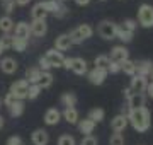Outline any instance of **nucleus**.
Masks as SVG:
<instances>
[{"mask_svg": "<svg viewBox=\"0 0 153 145\" xmlns=\"http://www.w3.org/2000/svg\"><path fill=\"white\" fill-rule=\"evenodd\" d=\"M126 116H128V123L133 126V130H136L138 133H145L152 126V113L146 106L138 108V109H128Z\"/></svg>", "mask_w": 153, "mask_h": 145, "instance_id": "nucleus-1", "label": "nucleus"}, {"mask_svg": "<svg viewBox=\"0 0 153 145\" xmlns=\"http://www.w3.org/2000/svg\"><path fill=\"white\" fill-rule=\"evenodd\" d=\"M68 36H70L71 45H82L83 41H87L88 38L94 36V28L90 26V24H80L78 28H75L73 31H70Z\"/></svg>", "mask_w": 153, "mask_h": 145, "instance_id": "nucleus-2", "label": "nucleus"}, {"mask_svg": "<svg viewBox=\"0 0 153 145\" xmlns=\"http://www.w3.org/2000/svg\"><path fill=\"white\" fill-rule=\"evenodd\" d=\"M138 22L141 24L143 28H153V5L150 4H141L138 9Z\"/></svg>", "mask_w": 153, "mask_h": 145, "instance_id": "nucleus-3", "label": "nucleus"}, {"mask_svg": "<svg viewBox=\"0 0 153 145\" xmlns=\"http://www.w3.org/2000/svg\"><path fill=\"white\" fill-rule=\"evenodd\" d=\"M116 31H117V24L112 22V21H102V22H99L97 26V34L100 36L102 39H116Z\"/></svg>", "mask_w": 153, "mask_h": 145, "instance_id": "nucleus-4", "label": "nucleus"}, {"mask_svg": "<svg viewBox=\"0 0 153 145\" xmlns=\"http://www.w3.org/2000/svg\"><path fill=\"white\" fill-rule=\"evenodd\" d=\"M27 90H29V84L24 78H21V80H16V82L10 85L9 92H10L17 101H24V99H27Z\"/></svg>", "mask_w": 153, "mask_h": 145, "instance_id": "nucleus-5", "label": "nucleus"}, {"mask_svg": "<svg viewBox=\"0 0 153 145\" xmlns=\"http://www.w3.org/2000/svg\"><path fill=\"white\" fill-rule=\"evenodd\" d=\"M107 75H109V72H107L105 68H95V67H94L92 70H88V72H87L88 82H90L92 85H102L105 82Z\"/></svg>", "mask_w": 153, "mask_h": 145, "instance_id": "nucleus-6", "label": "nucleus"}, {"mask_svg": "<svg viewBox=\"0 0 153 145\" xmlns=\"http://www.w3.org/2000/svg\"><path fill=\"white\" fill-rule=\"evenodd\" d=\"M146 87H148V77H141V75H133L131 77L129 89H131L133 94H145Z\"/></svg>", "mask_w": 153, "mask_h": 145, "instance_id": "nucleus-7", "label": "nucleus"}, {"mask_svg": "<svg viewBox=\"0 0 153 145\" xmlns=\"http://www.w3.org/2000/svg\"><path fill=\"white\" fill-rule=\"evenodd\" d=\"M44 58L49 61L51 68H63L65 55H63L61 51H56L55 48H53V50H48V51H46V55H44Z\"/></svg>", "mask_w": 153, "mask_h": 145, "instance_id": "nucleus-8", "label": "nucleus"}, {"mask_svg": "<svg viewBox=\"0 0 153 145\" xmlns=\"http://www.w3.org/2000/svg\"><path fill=\"white\" fill-rule=\"evenodd\" d=\"M128 125H129V123H128V116H126L124 113L116 114V116L111 120V128H112L114 133H123Z\"/></svg>", "mask_w": 153, "mask_h": 145, "instance_id": "nucleus-9", "label": "nucleus"}, {"mask_svg": "<svg viewBox=\"0 0 153 145\" xmlns=\"http://www.w3.org/2000/svg\"><path fill=\"white\" fill-rule=\"evenodd\" d=\"M112 61H117V63H123L124 60L129 58V51L124 45H116L112 50H111V56H109Z\"/></svg>", "mask_w": 153, "mask_h": 145, "instance_id": "nucleus-10", "label": "nucleus"}, {"mask_svg": "<svg viewBox=\"0 0 153 145\" xmlns=\"http://www.w3.org/2000/svg\"><path fill=\"white\" fill-rule=\"evenodd\" d=\"M17 68H19V63H17V60L12 58V56H4V58L0 60V70L4 73H7V75L16 73Z\"/></svg>", "mask_w": 153, "mask_h": 145, "instance_id": "nucleus-11", "label": "nucleus"}, {"mask_svg": "<svg viewBox=\"0 0 153 145\" xmlns=\"http://www.w3.org/2000/svg\"><path fill=\"white\" fill-rule=\"evenodd\" d=\"M70 70L76 75H87L88 72V63L85 58H80V56H76V58H71V67Z\"/></svg>", "mask_w": 153, "mask_h": 145, "instance_id": "nucleus-12", "label": "nucleus"}, {"mask_svg": "<svg viewBox=\"0 0 153 145\" xmlns=\"http://www.w3.org/2000/svg\"><path fill=\"white\" fill-rule=\"evenodd\" d=\"M126 101H128L126 111H128V109H138V108H145L146 96H145V94H131Z\"/></svg>", "mask_w": 153, "mask_h": 145, "instance_id": "nucleus-13", "label": "nucleus"}, {"mask_svg": "<svg viewBox=\"0 0 153 145\" xmlns=\"http://www.w3.org/2000/svg\"><path fill=\"white\" fill-rule=\"evenodd\" d=\"M60 121H61V113L58 111L56 108L46 109V113H44V123H46L48 126H56Z\"/></svg>", "mask_w": 153, "mask_h": 145, "instance_id": "nucleus-14", "label": "nucleus"}, {"mask_svg": "<svg viewBox=\"0 0 153 145\" xmlns=\"http://www.w3.org/2000/svg\"><path fill=\"white\" fill-rule=\"evenodd\" d=\"M29 28H31V36H36V38H43L44 34L48 33L46 21H33L29 24Z\"/></svg>", "mask_w": 153, "mask_h": 145, "instance_id": "nucleus-15", "label": "nucleus"}, {"mask_svg": "<svg viewBox=\"0 0 153 145\" xmlns=\"http://www.w3.org/2000/svg\"><path fill=\"white\" fill-rule=\"evenodd\" d=\"M31 142H33L34 145H48L49 133L46 132V130H43V128L34 130L33 133H31Z\"/></svg>", "mask_w": 153, "mask_h": 145, "instance_id": "nucleus-16", "label": "nucleus"}, {"mask_svg": "<svg viewBox=\"0 0 153 145\" xmlns=\"http://www.w3.org/2000/svg\"><path fill=\"white\" fill-rule=\"evenodd\" d=\"M136 65V75H141V77H150V73L153 70V61L152 60H140L134 61Z\"/></svg>", "mask_w": 153, "mask_h": 145, "instance_id": "nucleus-17", "label": "nucleus"}, {"mask_svg": "<svg viewBox=\"0 0 153 145\" xmlns=\"http://www.w3.org/2000/svg\"><path fill=\"white\" fill-rule=\"evenodd\" d=\"M14 33H16L14 34L16 38L26 39V41L31 38V28H29V24L24 22V21H21V22H17L16 26H14Z\"/></svg>", "mask_w": 153, "mask_h": 145, "instance_id": "nucleus-18", "label": "nucleus"}, {"mask_svg": "<svg viewBox=\"0 0 153 145\" xmlns=\"http://www.w3.org/2000/svg\"><path fill=\"white\" fill-rule=\"evenodd\" d=\"M76 126H78V132H80L83 137H88V135L94 133V130H95V123L90 121L88 118H83V120H78Z\"/></svg>", "mask_w": 153, "mask_h": 145, "instance_id": "nucleus-19", "label": "nucleus"}, {"mask_svg": "<svg viewBox=\"0 0 153 145\" xmlns=\"http://www.w3.org/2000/svg\"><path fill=\"white\" fill-rule=\"evenodd\" d=\"M41 73H43V72L39 70V67H27V68H26V77H24V80H26L29 85L39 84Z\"/></svg>", "mask_w": 153, "mask_h": 145, "instance_id": "nucleus-20", "label": "nucleus"}, {"mask_svg": "<svg viewBox=\"0 0 153 145\" xmlns=\"http://www.w3.org/2000/svg\"><path fill=\"white\" fill-rule=\"evenodd\" d=\"M71 46L73 45H71L68 34H60V36L55 39V50L56 51H61V53H63V51H68Z\"/></svg>", "mask_w": 153, "mask_h": 145, "instance_id": "nucleus-21", "label": "nucleus"}, {"mask_svg": "<svg viewBox=\"0 0 153 145\" xmlns=\"http://www.w3.org/2000/svg\"><path fill=\"white\" fill-rule=\"evenodd\" d=\"M61 118L65 120L66 123H70V125H76L78 123V111H76V108H65L63 113H61Z\"/></svg>", "mask_w": 153, "mask_h": 145, "instance_id": "nucleus-22", "label": "nucleus"}, {"mask_svg": "<svg viewBox=\"0 0 153 145\" xmlns=\"http://www.w3.org/2000/svg\"><path fill=\"white\" fill-rule=\"evenodd\" d=\"M14 26H16V22H14V19H12L10 16L0 17V31L4 34H10L12 31H14Z\"/></svg>", "mask_w": 153, "mask_h": 145, "instance_id": "nucleus-23", "label": "nucleus"}, {"mask_svg": "<svg viewBox=\"0 0 153 145\" xmlns=\"http://www.w3.org/2000/svg\"><path fill=\"white\" fill-rule=\"evenodd\" d=\"M39 4H41V7L44 9L46 14H56L58 9H60V5H61V2H58V0H43Z\"/></svg>", "mask_w": 153, "mask_h": 145, "instance_id": "nucleus-24", "label": "nucleus"}, {"mask_svg": "<svg viewBox=\"0 0 153 145\" xmlns=\"http://www.w3.org/2000/svg\"><path fill=\"white\" fill-rule=\"evenodd\" d=\"M31 17H33V21H46L48 14L44 12V9L41 7L39 2L33 5V9H31Z\"/></svg>", "mask_w": 153, "mask_h": 145, "instance_id": "nucleus-25", "label": "nucleus"}, {"mask_svg": "<svg viewBox=\"0 0 153 145\" xmlns=\"http://www.w3.org/2000/svg\"><path fill=\"white\" fill-rule=\"evenodd\" d=\"M24 109H26V104H24V101H16L10 108H9V114L12 118H19L24 114Z\"/></svg>", "mask_w": 153, "mask_h": 145, "instance_id": "nucleus-26", "label": "nucleus"}, {"mask_svg": "<svg viewBox=\"0 0 153 145\" xmlns=\"http://www.w3.org/2000/svg\"><path fill=\"white\" fill-rule=\"evenodd\" d=\"M104 116H105V111L102 109V108H92V109L88 111V116L87 118L90 120V121H94L95 125H97V123H100L102 120H104Z\"/></svg>", "mask_w": 153, "mask_h": 145, "instance_id": "nucleus-27", "label": "nucleus"}, {"mask_svg": "<svg viewBox=\"0 0 153 145\" xmlns=\"http://www.w3.org/2000/svg\"><path fill=\"white\" fill-rule=\"evenodd\" d=\"M60 101L65 108H75L76 106V96L73 94V92H63Z\"/></svg>", "mask_w": 153, "mask_h": 145, "instance_id": "nucleus-28", "label": "nucleus"}, {"mask_svg": "<svg viewBox=\"0 0 153 145\" xmlns=\"http://www.w3.org/2000/svg\"><path fill=\"white\" fill-rule=\"evenodd\" d=\"M121 72H124L126 75H129V77H133V75H136V65H134V61L133 60H124L123 63H121Z\"/></svg>", "mask_w": 153, "mask_h": 145, "instance_id": "nucleus-29", "label": "nucleus"}, {"mask_svg": "<svg viewBox=\"0 0 153 145\" xmlns=\"http://www.w3.org/2000/svg\"><path fill=\"white\" fill-rule=\"evenodd\" d=\"M55 82V77H53V73L51 72H43L41 73V78H39V85H41V89H48L51 87Z\"/></svg>", "mask_w": 153, "mask_h": 145, "instance_id": "nucleus-30", "label": "nucleus"}, {"mask_svg": "<svg viewBox=\"0 0 153 145\" xmlns=\"http://www.w3.org/2000/svg\"><path fill=\"white\" fill-rule=\"evenodd\" d=\"M133 36H134V33L124 31V29L121 28V26H117V31H116V38L121 39L123 43H131V41H133Z\"/></svg>", "mask_w": 153, "mask_h": 145, "instance_id": "nucleus-31", "label": "nucleus"}, {"mask_svg": "<svg viewBox=\"0 0 153 145\" xmlns=\"http://www.w3.org/2000/svg\"><path fill=\"white\" fill-rule=\"evenodd\" d=\"M27 43H29V41H26V39H21V38L12 36V50L19 51V53L26 51V48H27Z\"/></svg>", "mask_w": 153, "mask_h": 145, "instance_id": "nucleus-32", "label": "nucleus"}, {"mask_svg": "<svg viewBox=\"0 0 153 145\" xmlns=\"http://www.w3.org/2000/svg\"><path fill=\"white\" fill-rule=\"evenodd\" d=\"M41 92H43V89H41V85H39V84H33V85H29V90H27V99H29V101L38 99Z\"/></svg>", "mask_w": 153, "mask_h": 145, "instance_id": "nucleus-33", "label": "nucleus"}, {"mask_svg": "<svg viewBox=\"0 0 153 145\" xmlns=\"http://www.w3.org/2000/svg\"><path fill=\"white\" fill-rule=\"evenodd\" d=\"M109 61H111V58H109L107 55H99V56H95L94 65H95V68H105V70H107Z\"/></svg>", "mask_w": 153, "mask_h": 145, "instance_id": "nucleus-34", "label": "nucleus"}, {"mask_svg": "<svg viewBox=\"0 0 153 145\" xmlns=\"http://www.w3.org/2000/svg\"><path fill=\"white\" fill-rule=\"evenodd\" d=\"M12 48V36L10 34H2V38H0V51L4 53V51L10 50Z\"/></svg>", "mask_w": 153, "mask_h": 145, "instance_id": "nucleus-35", "label": "nucleus"}, {"mask_svg": "<svg viewBox=\"0 0 153 145\" xmlns=\"http://www.w3.org/2000/svg\"><path fill=\"white\" fill-rule=\"evenodd\" d=\"M58 145H76V140H75V137H73V135L63 133L60 138H58Z\"/></svg>", "mask_w": 153, "mask_h": 145, "instance_id": "nucleus-36", "label": "nucleus"}, {"mask_svg": "<svg viewBox=\"0 0 153 145\" xmlns=\"http://www.w3.org/2000/svg\"><path fill=\"white\" fill-rule=\"evenodd\" d=\"M138 22L134 19H124L123 24H121V28L124 29V31H129V33H134V29H136Z\"/></svg>", "mask_w": 153, "mask_h": 145, "instance_id": "nucleus-37", "label": "nucleus"}, {"mask_svg": "<svg viewBox=\"0 0 153 145\" xmlns=\"http://www.w3.org/2000/svg\"><path fill=\"white\" fill-rule=\"evenodd\" d=\"M0 4L4 7V10L7 12V16H10L16 10V0H0Z\"/></svg>", "mask_w": 153, "mask_h": 145, "instance_id": "nucleus-38", "label": "nucleus"}, {"mask_svg": "<svg viewBox=\"0 0 153 145\" xmlns=\"http://www.w3.org/2000/svg\"><path fill=\"white\" fill-rule=\"evenodd\" d=\"M109 145H124V137H123V133H112L111 135Z\"/></svg>", "mask_w": 153, "mask_h": 145, "instance_id": "nucleus-39", "label": "nucleus"}, {"mask_svg": "<svg viewBox=\"0 0 153 145\" xmlns=\"http://www.w3.org/2000/svg\"><path fill=\"white\" fill-rule=\"evenodd\" d=\"M107 72H109V73H119L121 72V63L111 60L109 65H107Z\"/></svg>", "mask_w": 153, "mask_h": 145, "instance_id": "nucleus-40", "label": "nucleus"}, {"mask_svg": "<svg viewBox=\"0 0 153 145\" xmlns=\"http://www.w3.org/2000/svg\"><path fill=\"white\" fill-rule=\"evenodd\" d=\"M39 70H41V72H49V70H51V65H49V61L46 60V58H44V56H41V58H39Z\"/></svg>", "mask_w": 153, "mask_h": 145, "instance_id": "nucleus-41", "label": "nucleus"}, {"mask_svg": "<svg viewBox=\"0 0 153 145\" xmlns=\"http://www.w3.org/2000/svg\"><path fill=\"white\" fill-rule=\"evenodd\" d=\"M80 145H99V140L94 137V135H88V137H83Z\"/></svg>", "mask_w": 153, "mask_h": 145, "instance_id": "nucleus-42", "label": "nucleus"}, {"mask_svg": "<svg viewBox=\"0 0 153 145\" xmlns=\"http://www.w3.org/2000/svg\"><path fill=\"white\" fill-rule=\"evenodd\" d=\"M16 97H14V96L10 94V92H7L5 94V97H4V99H2V104H4V106H7V108H10L12 104H14V102H16Z\"/></svg>", "mask_w": 153, "mask_h": 145, "instance_id": "nucleus-43", "label": "nucleus"}, {"mask_svg": "<svg viewBox=\"0 0 153 145\" xmlns=\"http://www.w3.org/2000/svg\"><path fill=\"white\" fill-rule=\"evenodd\" d=\"M66 14H68V7H66L65 4H61L60 9H58V12L55 14V17H56V19H63V17H65Z\"/></svg>", "mask_w": 153, "mask_h": 145, "instance_id": "nucleus-44", "label": "nucleus"}, {"mask_svg": "<svg viewBox=\"0 0 153 145\" xmlns=\"http://www.w3.org/2000/svg\"><path fill=\"white\" fill-rule=\"evenodd\" d=\"M5 145H24V142H22V138L19 135H14V137H10V138L7 140Z\"/></svg>", "mask_w": 153, "mask_h": 145, "instance_id": "nucleus-45", "label": "nucleus"}, {"mask_svg": "<svg viewBox=\"0 0 153 145\" xmlns=\"http://www.w3.org/2000/svg\"><path fill=\"white\" fill-rule=\"evenodd\" d=\"M70 67H71V58H70V56H65V61H63V68L70 70Z\"/></svg>", "mask_w": 153, "mask_h": 145, "instance_id": "nucleus-46", "label": "nucleus"}, {"mask_svg": "<svg viewBox=\"0 0 153 145\" xmlns=\"http://www.w3.org/2000/svg\"><path fill=\"white\" fill-rule=\"evenodd\" d=\"M33 0H16V5H19V7H26V5H29Z\"/></svg>", "mask_w": 153, "mask_h": 145, "instance_id": "nucleus-47", "label": "nucleus"}, {"mask_svg": "<svg viewBox=\"0 0 153 145\" xmlns=\"http://www.w3.org/2000/svg\"><path fill=\"white\" fill-rule=\"evenodd\" d=\"M145 92H148V96L153 99V82H148V87H146V90Z\"/></svg>", "mask_w": 153, "mask_h": 145, "instance_id": "nucleus-48", "label": "nucleus"}, {"mask_svg": "<svg viewBox=\"0 0 153 145\" xmlns=\"http://www.w3.org/2000/svg\"><path fill=\"white\" fill-rule=\"evenodd\" d=\"M75 4L76 5H80V7H85V5L90 4V0H75Z\"/></svg>", "mask_w": 153, "mask_h": 145, "instance_id": "nucleus-49", "label": "nucleus"}, {"mask_svg": "<svg viewBox=\"0 0 153 145\" xmlns=\"http://www.w3.org/2000/svg\"><path fill=\"white\" fill-rule=\"evenodd\" d=\"M123 92H124V97H126V99H128V97H129V96L133 94V92H131V89H129V87H126V89L123 90Z\"/></svg>", "mask_w": 153, "mask_h": 145, "instance_id": "nucleus-50", "label": "nucleus"}, {"mask_svg": "<svg viewBox=\"0 0 153 145\" xmlns=\"http://www.w3.org/2000/svg\"><path fill=\"white\" fill-rule=\"evenodd\" d=\"M4 125H5V121H4V116H2V114H0V130L4 128Z\"/></svg>", "mask_w": 153, "mask_h": 145, "instance_id": "nucleus-51", "label": "nucleus"}, {"mask_svg": "<svg viewBox=\"0 0 153 145\" xmlns=\"http://www.w3.org/2000/svg\"><path fill=\"white\" fill-rule=\"evenodd\" d=\"M150 77H152V82H153V70H152V73H150Z\"/></svg>", "mask_w": 153, "mask_h": 145, "instance_id": "nucleus-52", "label": "nucleus"}, {"mask_svg": "<svg viewBox=\"0 0 153 145\" xmlns=\"http://www.w3.org/2000/svg\"><path fill=\"white\" fill-rule=\"evenodd\" d=\"M58 2H61V4H63V2H66V0H58Z\"/></svg>", "mask_w": 153, "mask_h": 145, "instance_id": "nucleus-53", "label": "nucleus"}, {"mask_svg": "<svg viewBox=\"0 0 153 145\" xmlns=\"http://www.w3.org/2000/svg\"><path fill=\"white\" fill-rule=\"evenodd\" d=\"M0 108H2V99H0Z\"/></svg>", "mask_w": 153, "mask_h": 145, "instance_id": "nucleus-54", "label": "nucleus"}, {"mask_svg": "<svg viewBox=\"0 0 153 145\" xmlns=\"http://www.w3.org/2000/svg\"><path fill=\"white\" fill-rule=\"evenodd\" d=\"M100 2H105V0H100Z\"/></svg>", "mask_w": 153, "mask_h": 145, "instance_id": "nucleus-55", "label": "nucleus"}, {"mask_svg": "<svg viewBox=\"0 0 153 145\" xmlns=\"http://www.w3.org/2000/svg\"><path fill=\"white\" fill-rule=\"evenodd\" d=\"M0 55H2V51H0Z\"/></svg>", "mask_w": 153, "mask_h": 145, "instance_id": "nucleus-56", "label": "nucleus"}]
</instances>
